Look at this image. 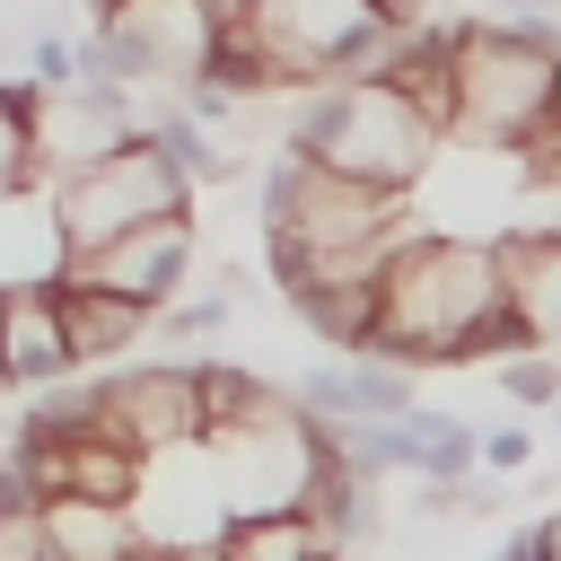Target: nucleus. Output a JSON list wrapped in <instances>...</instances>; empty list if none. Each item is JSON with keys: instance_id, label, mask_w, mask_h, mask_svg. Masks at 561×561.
Listing matches in <instances>:
<instances>
[{"instance_id": "1", "label": "nucleus", "mask_w": 561, "mask_h": 561, "mask_svg": "<svg viewBox=\"0 0 561 561\" xmlns=\"http://www.w3.org/2000/svg\"><path fill=\"white\" fill-rule=\"evenodd\" d=\"M368 351L394 368H473L491 351H543L526 316L500 289V254L482 237L412 228L377 272V324Z\"/></svg>"}, {"instance_id": "2", "label": "nucleus", "mask_w": 561, "mask_h": 561, "mask_svg": "<svg viewBox=\"0 0 561 561\" xmlns=\"http://www.w3.org/2000/svg\"><path fill=\"white\" fill-rule=\"evenodd\" d=\"M447 70H456L447 140L517 149L543 123V105L561 96V18H456Z\"/></svg>"}, {"instance_id": "3", "label": "nucleus", "mask_w": 561, "mask_h": 561, "mask_svg": "<svg viewBox=\"0 0 561 561\" xmlns=\"http://www.w3.org/2000/svg\"><path fill=\"white\" fill-rule=\"evenodd\" d=\"M280 149H289V158H316V167H333V175H351V184L412 193L421 167L438 158V131H430L421 105H403L386 79H324V88H298Z\"/></svg>"}, {"instance_id": "4", "label": "nucleus", "mask_w": 561, "mask_h": 561, "mask_svg": "<svg viewBox=\"0 0 561 561\" xmlns=\"http://www.w3.org/2000/svg\"><path fill=\"white\" fill-rule=\"evenodd\" d=\"M403 26L412 18H377L368 0H245V44L289 96L324 79H377Z\"/></svg>"}, {"instance_id": "5", "label": "nucleus", "mask_w": 561, "mask_h": 561, "mask_svg": "<svg viewBox=\"0 0 561 561\" xmlns=\"http://www.w3.org/2000/svg\"><path fill=\"white\" fill-rule=\"evenodd\" d=\"M44 202H53L61 263H70V254H88V245H105V237H123V228H140V219H175V210H193V184H184V167L149 140V123H140V131L114 140L96 167L44 184Z\"/></svg>"}, {"instance_id": "6", "label": "nucleus", "mask_w": 561, "mask_h": 561, "mask_svg": "<svg viewBox=\"0 0 561 561\" xmlns=\"http://www.w3.org/2000/svg\"><path fill=\"white\" fill-rule=\"evenodd\" d=\"M96 430L123 438L131 456L193 447V438H202L193 359H114V368H96Z\"/></svg>"}, {"instance_id": "7", "label": "nucleus", "mask_w": 561, "mask_h": 561, "mask_svg": "<svg viewBox=\"0 0 561 561\" xmlns=\"http://www.w3.org/2000/svg\"><path fill=\"white\" fill-rule=\"evenodd\" d=\"M140 131V96L114 88V79H70V88H44L35 96V123H26V167L35 184H61L79 167H96L114 140Z\"/></svg>"}, {"instance_id": "8", "label": "nucleus", "mask_w": 561, "mask_h": 561, "mask_svg": "<svg viewBox=\"0 0 561 561\" xmlns=\"http://www.w3.org/2000/svg\"><path fill=\"white\" fill-rule=\"evenodd\" d=\"M61 280H79V289H114V298H131V307L158 316V307L184 298V280H193V210H175V219H140V228H123V237L70 254Z\"/></svg>"}, {"instance_id": "9", "label": "nucleus", "mask_w": 561, "mask_h": 561, "mask_svg": "<svg viewBox=\"0 0 561 561\" xmlns=\"http://www.w3.org/2000/svg\"><path fill=\"white\" fill-rule=\"evenodd\" d=\"M61 377H79V368H70V342H61L53 280H35V289H0V386L35 394V386H61Z\"/></svg>"}, {"instance_id": "10", "label": "nucleus", "mask_w": 561, "mask_h": 561, "mask_svg": "<svg viewBox=\"0 0 561 561\" xmlns=\"http://www.w3.org/2000/svg\"><path fill=\"white\" fill-rule=\"evenodd\" d=\"M53 307H61L70 368H114V359H131V351L149 342V307H131V298H114V289H79V280H61Z\"/></svg>"}, {"instance_id": "11", "label": "nucleus", "mask_w": 561, "mask_h": 561, "mask_svg": "<svg viewBox=\"0 0 561 561\" xmlns=\"http://www.w3.org/2000/svg\"><path fill=\"white\" fill-rule=\"evenodd\" d=\"M491 254H500V289H508V307H517L526 333L552 351V342H561V245H552V237H517V228H500Z\"/></svg>"}, {"instance_id": "12", "label": "nucleus", "mask_w": 561, "mask_h": 561, "mask_svg": "<svg viewBox=\"0 0 561 561\" xmlns=\"http://www.w3.org/2000/svg\"><path fill=\"white\" fill-rule=\"evenodd\" d=\"M386 473H412V482H465L473 473V421L456 412H403L386 421Z\"/></svg>"}, {"instance_id": "13", "label": "nucleus", "mask_w": 561, "mask_h": 561, "mask_svg": "<svg viewBox=\"0 0 561 561\" xmlns=\"http://www.w3.org/2000/svg\"><path fill=\"white\" fill-rule=\"evenodd\" d=\"M35 280L61 289V228H53L44 193H9L0 202V289H35Z\"/></svg>"}, {"instance_id": "14", "label": "nucleus", "mask_w": 561, "mask_h": 561, "mask_svg": "<svg viewBox=\"0 0 561 561\" xmlns=\"http://www.w3.org/2000/svg\"><path fill=\"white\" fill-rule=\"evenodd\" d=\"M140 491V456L105 430H61V500H105V508H131Z\"/></svg>"}, {"instance_id": "15", "label": "nucleus", "mask_w": 561, "mask_h": 561, "mask_svg": "<svg viewBox=\"0 0 561 561\" xmlns=\"http://www.w3.org/2000/svg\"><path fill=\"white\" fill-rule=\"evenodd\" d=\"M44 543L53 561H114L131 543V508H105V500H44Z\"/></svg>"}, {"instance_id": "16", "label": "nucleus", "mask_w": 561, "mask_h": 561, "mask_svg": "<svg viewBox=\"0 0 561 561\" xmlns=\"http://www.w3.org/2000/svg\"><path fill=\"white\" fill-rule=\"evenodd\" d=\"M219 561H342L298 508H263V517H228L219 526Z\"/></svg>"}, {"instance_id": "17", "label": "nucleus", "mask_w": 561, "mask_h": 561, "mask_svg": "<svg viewBox=\"0 0 561 561\" xmlns=\"http://www.w3.org/2000/svg\"><path fill=\"white\" fill-rule=\"evenodd\" d=\"M342 394H351V421H403L421 394H412V368L377 359V351H342Z\"/></svg>"}, {"instance_id": "18", "label": "nucleus", "mask_w": 561, "mask_h": 561, "mask_svg": "<svg viewBox=\"0 0 561 561\" xmlns=\"http://www.w3.org/2000/svg\"><path fill=\"white\" fill-rule=\"evenodd\" d=\"M508 228H517V237H552V245H561V167H526V175H517Z\"/></svg>"}, {"instance_id": "19", "label": "nucleus", "mask_w": 561, "mask_h": 561, "mask_svg": "<svg viewBox=\"0 0 561 561\" xmlns=\"http://www.w3.org/2000/svg\"><path fill=\"white\" fill-rule=\"evenodd\" d=\"M500 394H508L517 412H552V394H561V359H552V351H508V359H500Z\"/></svg>"}, {"instance_id": "20", "label": "nucleus", "mask_w": 561, "mask_h": 561, "mask_svg": "<svg viewBox=\"0 0 561 561\" xmlns=\"http://www.w3.org/2000/svg\"><path fill=\"white\" fill-rule=\"evenodd\" d=\"M18 79H35V88H70V79H79V35H53V26H35V35H26V61H18Z\"/></svg>"}, {"instance_id": "21", "label": "nucleus", "mask_w": 561, "mask_h": 561, "mask_svg": "<svg viewBox=\"0 0 561 561\" xmlns=\"http://www.w3.org/2000/svg\"><path fill=\"white\" fill-rule=\"evenodd\" d=\"M526 465H535V430H526V421L473 430V473H526Z\"/></svg>"}, {"instance_id": "22", "label": "nucleus", "mask_w": 561, "mask_h": 561, "mask_svg": "<svg viewBox=\"0 0 561 561\" xmlns=\"http://www.w3.org/2000/svg\"><path fill=\"white\" fill-rule=\"evenodd\" d=\"M535 552H543V561H561V508H552V517H535Z\"/></svg>"}, {"instance_id": "23", "label": "nucleus", "mask_w": 561, "mask_h": 561, "mask_svg": "<svg viewBox=\"0 0 561 561\" xmlns=\"http://www.w3.org/2000/svg\"><path fill=\"white\" fill-rule=\"evenodd\" d=\"M167 561H219V535H202V543H167Z\"/></svg>"}, {"instance_id": "24", "label": "nucleus", "mask_w": 561, "mask_h": 561, "mask_svg": "<svg viewBox=\"0 0 561 561\" xmlns=\"http://www.w3.org/2000/svg\"><path fill=\"white\" fill-rule=\"evenodd\" d=\"M114 561H167V543H149V535H131V543H123Z\"/></svg>"}, {"instance_id": "25", "label": "nucleus", "mask_w": 561, "mask_h": 561, "mask_svg": "<svg viewBox=\"0 0 561 561\" xmlns=\"http://www.w3.org/2000/svg\"><path fill=\"white\" fill-rule=\"evenodd\" d=\"M377 18H430V0H368Z\"/></svg>"}, {"instance_id": "26", "label": "nucleus", "mask_w": 561, "mask_h": 561, "mask_svg": "<svg viewBox=\"0 0 561 561\" xmlns=\"http://www.w3.org/2000/svg\"><path fill=\"white\" fill-rule=\"evenodd\" d=\"M105 9H123V0H88V18H105Z\"/></svg>"}, {"instance_id": "27", "label": "nucleus", "mask_w": 561, "mask_h": 561, "mask_svg": "<svg viewBox=\"0 0 561 561\" xmlns=\"http://www.w3.org/2000/svg\"><path fill=\"white\" fill-rule=\"evenodd\" d=\"M552 421H561V394H552Z\"/></svg>"}, {"instance_id": "28", "label": "nucleus", "mask_w": 561, "mask_h": 561, "mask_svg": "<svg viewBox=\"0 0 561 561\" xmlns=\"http://www.w3.org/2000/svg\"><path fill=\"white\" fill-rule=\"evenodd\" d=\"M552 359H561V342H552Z\"/></svg>"}, {"instance_id": "29", "label": "nucleus", "mask_w": 561, "mask_h": 561, "mask_svg": "<svg viewBox=\"0 0 561 561\" xmlns=\"http://www.w3.org/2000/svg\"><path fill=\"white\" fill-rule=\"evenodd\" d=\"M0 9H9V0H0Z\"/></svg>"}, {"instance_id": "30", "label": "nucleus", "mask_w": 561, "mask_h": 561, "mask_svg": "<svg viewBox=\"0 0 561 561\" xmlns=\"http://www.w3.org/2000/svg\"><path fill=\"white\" fill-rule=\"evenodd\" d=\"M552 9H561V0H552Z\"/></svg>"}]
</instances>
